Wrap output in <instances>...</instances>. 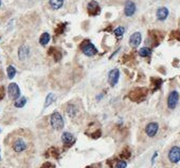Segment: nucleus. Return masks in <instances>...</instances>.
Segmentation results:
<instances>
[{
  "label": "nucleus",
  "mask_w": 180,
  "mask_h": 168,
  "mask_svg": "<svg viewBox=\"0 0 180 168\" xmlns=\"http://www.w3.org/2000/svg\"><path fill=\"white\" fill-rule=\"evenodd\" d=\"M82 52L84 53L86 56H93L98 53V50L95 47V44H92L89 40H85L81 46Z\"/></svg>",
  "instance_id": "obj_3"
},
{
  "label": "nucleus",
  "mask_w": 180,
  "mask_h": 168,
  "mask_svg": "<svg viewBox=\"0 0 180 168\" xmlns=\"http://www.w3.org/2000/svg\"><path fill=\"white\" fill-rule=\"evenodd\" d=\"M119 77H120V71L118 69H113L108 74V83L111 87H115L118 84Z\"/></svg>",
  "instance_id": "obj_8"
},
{
  "label": "nucleus",
  "mask_w": 180,
  "mask_h": 168,
  "mask_svg": "<svg viewBox=\"0 0 180 168\" xmlns=\"http://www.w3.org/2000/svg\"><path fill=\"white\" fill-rule=\"evenodd\" d=\"M56 99V95L53 94V93H50L47 95V99H46V103H45V107H49L50 105H51L52 103L54 102V100Z\"/></svg>",
  "instance_id": "obj_19"
},
{
  "label": "nucleus",
  "mask_w": 180,
  "mask_h": 168,
  "mask_svg": "<svg viewBox=\"0 0 180 168\" xmlns=\"http://www.w3.org/2000/svg\"><path fill=\"white\" fill-rule=\"evenodd\" d=\"M66 27H67V23H60V24H59L57 26V28H56V34H62V33L65 31V29H66Z\"/></svg>",
  "instance_id": "obj_25"
},
{
  "label": "nucleus",
  "mask_w": 180,
  "mask_h": 168,
  "mask_svg": "<svg viewBox=\"0 0 180 168\" xmlns=\"http://www.w3.org/2000/svg\"><path fill=\"white\" fill-rule=\"evenodd\" d=\"M50 41V34L49 33H44L41 34L40 38H39V43L41 46H47Z\"/></svg>",
  "instance_id": "obj_18"
},
{
  "label": "nucleus",
  "mask_w": 180,
  "mask_h": 168,
  "mask_svg": "<svg viewBox=\"0 0 180 168\" xmlns=\"http://www.w3.org/2000/svg\"><path fill=\"white\" fill-rule=\"evenodd\" d=\"M4 96V88L3 87H0V99H2Z\"/></svg>",
  "instance_id": "obj_28"
},
{
  "label": "nucleus",
  "mask_w": 180,
  "mask_h": 168,
  "mask_svg": "<svg viewBox=\"0 0 180 168\" xmlns=\"http://www.w3.org/2000/svg\"><path fill=\"white\" fill-rule=\"evenodd\" d=\"M26 103H27V99L26 97H19V99H16V102H15V107L16 108H23L24 105H26Z\"/></svg>",
  "instance_id": "obj_22"
},
{
  "label": "nucleus",
  "mask_w": 180,
  "mask_h": 168,
  "mask_svg": "<svg viewBox=\"0 0 180 168\" xmlns=\"http://www.w3.org/2000/svg\"><path fill=\"white\" fill-rule=\"evenodd\" d=\"M171 36H172V38H175V39L180 40V31H174V32L171 34Z\"/></svg>",
  "instance_id": "obj_27"
},
{
  "label": "nucleus",
  "mask_w": 180,
  "mask_h": 168,
  "mask_svg": "<svg viewBox=\"0 0 180 168\" xmlns=\"http://www.w3.org/2000/svg\"><path fill=\"white\" fill-rule=\"evenodd\" d=\"M7 73H8V77H9L10 79H12L16 75V69L14 68L13 66H9L7 69Z\"/></svg>",
  "instance_id": "obj_23"
},
{
  "label": "nucleus",
  "mask_w": 180,
  "mask_h": 168,
  "mask_svg": "<svg viewBox=\"0 0 180 168\" xmlns=\"http://www.w3.org/2000/svg\"><path fill=\"white\" fill-rule=\"evenodd\" d=\"M158 129H159V125L157 123H149L145 127V132L149 138H154L158 132Z\"/></svg>",
  "instance_id": "obj_10"
},
{
  "label": "nucleus",
  "mask_w": 180,
  "mask_h": 168,
  "mask_svg": "<svg viewBox=\"0 0 180 168\" xmlns=\"http://www.w3.org/2000/svg\"><path fill=\"white\" fill-rule=\"evenodd\" d=\"M41 168H54V167L52 166V165L50 164V163H46V164L43 165V167H41Z\"/></svg>",
  "instance_id": "obj_29"
},
{
  "label": "nucleus",
  "mask_w": 180,
  "mask_h": 168,
  "mask_svg": "<svg viewBox=\"0 0 180 168\" xmlns=\"http://www.w3.org/2000/svg\"><path fill=\"white\" fill-rule=\"evenodd\" d=\"M87 168H91V167H87Z\"/></svg>",
  "instance_id": "obj_32"
},
{
  "label": "nucleus",
  "mask_w": 180,
  "mask_h": 168,
  "mask_svg": "<svg viewBox=\"0 0 180 168\" xmlns=\"http://www.w3.org/2000/svg\"><path fill=\"white\" fill-rule=\"evenodd\" d=\"M178 100H179V94L177 91H172L170 95L167 97V107L173 110V109L176 108L177 104H178Z\"/></svg>",
  "instance_id": "obj_6"
},
{
  "label": "nucleus",
  "mask_w": 180,
  "mask_h": 168,
  "mask_svg": "<svg viewBox=\"0 0 180 168\" xmlns=\"http://www.w3.org/2000/svg\"><path fill=\"white\" fill-rule=\"evenodd\" d=\"M127 164L125 161H119L117 162V164H116V168H126Z\"/></svg>",
  "instance_id": "obj_26"
},
{
  "label": "nucleus",
  "mask_w": 180,
  "mask_h": 168,
  "mask_svg": "<svg viewBox=\"0 0 180 168\" xmlns=\"http://www.w3.org/2000/svg\"><path fill=\"white\" fill-rule=\"evenodd\" d=\"M29 55H30V48L28 46H26V44L21 46L18 49V58L21 61L26 60L27 58L29 57Z\"/></svg>",
  "instance_id": "obj_11"
},
{
  "label": "nucleus",
  "mask_w": 180,
  "mask_h": 168,
  "mask_svg": "<svg viewBox=\"0 0 180 168\" xmlns=\"http://www.w3.org/2000/svg\"><path fill=\"white\" fill-rule=\"evenodd\" d=\"M12 147H13V150L15 151L16 153H21L27 149L28 145H27V143L23 139L18 138V139L14 140V142L12 144Z\"/></svg>",
  "instance_id": "obj_4"
},
{
  "label": "nucleus",
  "mask_w": 180,
  "mask_h": 168,
  "mask_svg": "<svg viewBox=\"0 0 180 168\" xmlns=\"http://www.w3.org/2000/svg\"><path fill=\"white\" fill-rule=\"evenodd\" d=\"M136 12V4L132 1H127L125 3V7H124V14L127 16V17H131Z\"/></svg>",
  "instance_id": "obj_12"
},
{
  "label": "nucleus",
  "mask_w": 180,
  "mask_h": 168,
  "mask_svg": "<svg viewBox=\"0 0 180 168\" xmlns=\"http://www.w3.org/2000/svg\"><path fill=\"white\" fill-rule=\"evenodd\" d=\"M128 96L132 102H137V103L142 102L146 96V90L145 89H142V88L135 89V90H132L131 93H129Z\"/></svg>",
  "instance_id": "obj_2"
},
{
  "label": "nucleus",
  "mask_w": 180,
  "mask_h": 168,
  "mask_svg": "<svg viewBox=\"0 0 180 168\" xmlns=\"http://www.w3.org/2000/svg\"><path fill=\"white\" fill-rule=\"evenodd\" d=\"M50 123H51L52 128L55 130H62L64 128V120L63 116L60 115V113H59L57 111H54L53 113L50 116Z\"/></svg>",
  "instance_id": "obj_1"
},
{
  "label": "nucleus",
  "mask_w": 180,
  "mask_h": 168,
  "mask_svg": "<svg viewBox=\"0 0 180 168\" xmlns=\"http://www.w3.org/2000/svg\"><path fill=\"white\" fill-rule=\"evenodd\" d=\"M156 16H157L158 20H161V21L165 20L168 16V10L167 8H160V9H158V11H157Z\"/></svg>",
  "instance_id": "obj_15"
},
{
  "label": "nucleus",
  "mask_w": 180,
  "mask_h": 168,
  "mask_svg": "<svg viewBox=\"0 0 180 168\" xmlns=\"http://www.w3.org/2000/svg\"><path fill=\"white\" fill-rule=\"evenodd\" d=\"M141 39H142L141 34L139 32H136L131 36V38H129V44H131L132 48H137L141 43Z\"/></svg>",
  "instance_id": "obj_13"
},
{
  "label": "nucleus",
  "mask_w": 180,
  "mask_h": 168,
  "mask_svg": "<svg viewBox=\"0 0 180 168\" xmlns=\"http://www.w3.org/2000/svg\"><path fill=\"white\" fill-rule=\"evenodd\" d=\"M168 159L172 163H178L180 161V148L178 146L171 148L170 152H168Z\"/></svg>",
  "instance_id": "obj_7"
},
{
  "label": "nucleus",
  "mask_w": 180,
  "mask_h": 168,
  "mask_svg": "<svg viewBox=\"0 0 180 168\" xmlns=\"http://www.w3.org/2000/svg\"><path fill=\"white\" fill-rule=\"evenodd\" d=\"M75 141L74 139L73 134L70 133V132H64L63 135H62V142L64 143L65 145H72Z\"/></svg>",
  "instance_id": "obj_14"
},
{
  "label": "nucleus",
  "mask_w": 180,
  "mask_h": 168,
  "mask_svg": "<svg viewBox=\"0 0 180 168\" xmlns=\"http://www.w3.org/2000/svg\"><path fill=\"white\" fill-rule=\"evenodd\" d=\"M67 113L70 117H74L76 115V107L74 105H68L67 107Z\"/></svg>",
  "instance_id": "obj_20"
},
{
  "label": "nucleus",
  "mask_w": 180,
  "mask_h": 168,
  "mask_svg": "<svg viewBox=\"0 0 180 168\" xmlns=\"http://www.w3.org/2000/svg\"><path fill=\"white\" fill-rule=\"evenodd\" d=\"M49 4L52 10H59L64 4V0H49Z\"/></svg>",
  "instance_id": "obj_16"
},
{
  "label": "nucleus",
  "mask_w": 180,
  "mask_h": 168,
  "mask_svg": "<svg viewBox=\"0 0 180 168\" xmlns=\"http://www.w3.org/2000/svg\"><path fill=\"white\" fill-rule=\"evenodd\" d=\"M0 5H1V1H0Z\"/></svg>",
  "instance_id": "obj_30"
},
{
  "label": "nucleus",
  "mask_w": 180,
  "mask_h": 168,
  "mask_svg": "<svg viewBox=\"0 0 180 168\" xmlns=\"http://www.w3.org/2000/svg\"><path fill=\"white\" fill-rule=\"evenodd\" d=\"M87 11H88V13H89V15L95 16L101 12V8H100L99 3L95 1V0H92V1H90L89 3H88Z\"/></svg>",
  "instance_id": "obj_9"
},
{
  "label": "nucleus",
  "mask_w": 180,
  "mask_h": 168,
  "mask_svg": "<svg viewBox=\"0 0 180 168\" xmlns=\"http://www.w3.org/2000/svg\"><path fill=\"white\" fill-rule=\"evenodd\" d=\"M48 53H49V55L54 56L55 61H59V60H60V58H62V54H60V52L59 51V50L55 49V48H51V49L48 51Z\"/></svg>",
  "instance_id": "obj_17"
},
{
  "label": "nucleus",
  "mask_w": 180,
  "mask_h": 168,
  "mask_svg": "<svg viewBox=\"0 0 180 168\" xmlns=\"http://www.w3.org/2000/svg\"><path fill=\"white\" fill-rule=\"evenodd\" d=\"M124 32H125V29H124L123 27H118L117 29L115 30V34L117 37H121V36L124 34Z\"/></svg>",
  "instance_id": "obj_24"
},
{
  "label": "nucleus",
  "mask_w": 180,
  "mask_h": 168,
  "mask_svg": "<svg viewBox=\"0 0 180 168\" xmlns=\"http://www.w3.org/2000/svg\"><path fill=\"white\" fill-rule=\"evenodd\" d=\"M151 54H152V50L147 47L142 48V49H140V51H139V55L142 56V57H147V56H149Z\"/></svg>",
  "instance_id": "obj_21"
},
{
  "label": "nucleus",
  "mask_w": 180,
  "mask_h": 168,
  "mask_svg": "<svg viewBox=\"0 0 180 168\" xmlns=\"http://www.w3.org/2000/svg\"><path fill=\"white\" fill-rule=\"evenodd\" d=\"M8 93H9L11 99L16 100L17 99H19L20 97V89H19L17 84L15 83L10 84L9 87H8Z\"/></svg>",
  "instance_id": "obj_5"
},
{
  "label": "nucleus",
  "mask_w": 180,
  "mask_h": 168,
  "mask_svg": "<svg viewBox=\"0 0 180 168\" xmlns=\"http://www.w3.org/2000/svg\"><path fill=\"white\" fill-rule=\"evenodd\" d=\"M0 160H1V156H0Z\"/></svg>",
  "instance_id": "obj_31"
}]
</instances>
